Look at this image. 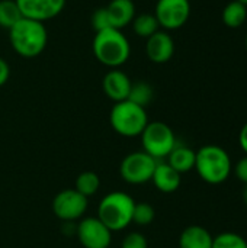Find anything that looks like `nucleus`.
<instances>
[{"instance_id": "nucleus-1", "label": "nucleus", "mask_w": 247, "mask_h": 248, "mask_svg": "<svg viewBox=\"0 0 247 248\" xmlns=\"http://www.w3.org/2000/svg\"><path fill=\"white\" fill-rule=\"evenodd\" d=\"M9 41L17 55L35 58L44 52L48 44V31L44 22L22 17L9 29Z\"/></svg>"}, {"instance_id": "nucleus-2", "label": "nucleus", "mask_w": 247, "mask_h": 248, "mask_svg": "<svg viewBox=\"0 0 247 248\" xmlns=\"http://www.w3.org/2000/svg\"><path fill=\"white\" fill-rule=\"evenodd\" d=\"M92 48L96 60L109 68H118L124 65L131 55V45L128 38L122 33L121 29L115 28L96 32Z\"/></svg>"}, {"instance_id": "nucleus-3", "label": "nucleus", "mask_w": 247, "mask_h": 248, "mask_svg": "<svg viewBox=\"0 0 247 248\" xmlns=\"http://www.w3.org/2000/svg\"><path fill=\"white\" fill-rule=\"evenodd\" d=\"M199 177L208 185L224 183L233 170L229 153L214 144L201 147L195 155V167Z\"/></svg>"}, {"instance_id": "nucleus-4", "label": "nucleus", "mask_w": 247, "mask_h": 248, "mask_svg": "<svg viewBox=\"0 0 247 248\" xmlns=\"http://www.w3.org/2000/svg\"><path fill=\"white\" fill-rule=\"evenodd\" d=\"M134 199L124 192H111L99 203L98 218L111 230L121 231L132 222Z\"/></svg>"}, {"instance_id": "nucleus-5", "label": "nucleus", "mask_w": 247, "mask_h": 248, "mask_svg": "<svg viewBox=\"0 0 247 248\" xmlns=\"http://www.w3.org/2000/svg\"><path fill=\"white\" fill-rule=\"evenodd\" d=\"M111 125L115 132L122 137H140L148 124L146 108H141L130 100L116 102L111 110Z\"/></svg>"}, {"instance_id": "nucleus-6", "label": "nucleus", "mask_w": 247, "mask_h": 248, "mask_svg": "<svg viewBox=\"0 0 247 248\" xmlns=\"http://www.w3.org/2000/svg\"><path fill=\"white\" fill-rule=\"evenodd\" d=\"M144 153L156 160L165 158L176 147V137L172 128L165 122H148L141 132Z\"/></svg>"}, {"instance_id": "nucleus-7", "label": "nucleus", "mask_w": 247, "mask_h": 248, "mask_svg": "<svg viewBox=\"0 0 247 248\" xmlns=\"http://www.w3.org/2000/svg\"><path fill=\"white\" fill-rule=\"evenodd\" d=\"M157 160L144 151H137L128 154L121 163V176L127 183L143 185L151 180Z\"/></svg>"}, {"instance_id": "nucleus-8", "label": "nucleus", "mask_w": 247, "mask_h": 248, "mask_svg": "<svg viewBox=\"0 0 247 248\" xmlns=\"http://www.w3.org/2000/svg\"><path fill=\"white\" fill-rule=\"evenodd\" d=\"M154 16L159 25L167 31L182 28L191 16L189 0H157Z\"/></svg>"}, {"instance_id": "nucleus-9", "label": "nucleus", "mask_w": 247, "mask_h": 248, "mask_svg": "<svg viewBox=\"0 0 247 248\" xmlns=\"http://www.w3.org/2000/svg\"><path fill=\"white\" fill-rule=\"evenodd\" d=\"M87 209V198L76 189H66L60 192L52 202V211L57 218L63 221L79 219Z\"/></svg>"}, {"instance_id": "nucleus-10", "label": "nucleus", "mask_w": 247, "mask_h": 248, "mask_svg": "<svg viewBox=\"0 0 247 248\" xmlns=\"http://www.w3.org/2000/svg\"><path fill=\"white\" fill-rule=\"evenodd\" d=\"M76 234L84 248H108L112 240V231L99 218L83 219L77 225Z\"/></svg>"}, {"instance_id": "nucleus-11", "label": "nucleus", "mask_w": 247, "mask_h": 248, "mask_svg": "<svg viewBox=\"0 0 247 248\" xmlns=\"http://www.w3.org/2000/svg\"><path fill=\"white\" fill-rule=\"evenodd\" d=\"M15 1L23 17L33 19L44 23L58 16L66 6V0H15Z\"/></svg>"}, {"instance_id": "nucleus-12", "label": "nucleus", "mask_w": 247, "mask_h": 248, "mask_svg": "<svg viewBox=\"0 0 247 248\" xmlns=\"http://www.w3.org/2000/svg\"><path fill=\"white\" fill-rule=\"evenodd\" d=\"M146 54L150 61L156 64H165L172 60L175 54V41L166 31H157L147 38Z\"/></svg>"}, {"instance_id": "nucleus-13", "label": "nucleus", "mask_w": 247, "mask_h": 248, "mask_svg": "<svg viewBox=\"0 0 247 248\" xmlns=\"http://www.w3.org/2000/svg\"><path fill=\"white\" fill-rule=\"evenodd\" d=\"M131 86H132L131 78L118 68H111L102 80L103 93L115 103L128 99Z\"/></svg>"}, {"instance_id": "nucleus-14", "label": "nucleus", "mask_w": 247, "mask_h": 248, "mask_svg": "<svg viewBox=\"0 0 247 248\" xmlns=\"http://www.w3.org/2000/svg\"><path fill=\"white\" fill-rule=\"evenodd\" d=\"M106 7L109 20L112 28L124 29L130 23H132L135 17V4L132 0H111Z\"/></svg>"}, {"instance_id": "nucleus-15", "label": "nucleus", "mask_w": 247, "mask_h": 248, "mask_svg": "<svg viewBox=\"0 0 247 248\" xmlns=\"http://www.w3.org/2000/svg\"><path fill=\"white\" fill-rule=\"evenodd\" d=\"M151 180H153L154 186L163 193L176 192L181 186V182H182L181 173H178L167 163H157Z\"/></svg>"}, {"instance_id": "nucleus-16", "label": "nucleus", "mask_w": 247, "mask_h": 248, "mask_svg": "<svg viewBox=\"0 0 247 248\" xmlns=\"http://www.w3.org/2000/svg\"><path fill=\"white\" fill-rule=\"evenodd\" d=\"M214 237L199 225H191L183 230L179 238L181 248H213Z\"/></svg>"}, {"instance_id": "nucleus-17", "label": "nucleus", "mask_w": 247, "mask_h": 248, "mask_svg": "<svg viewBox=\"0 0 247 248\" xmlns=\"http://www.w3.org/2000/svg\"><path fill=\"white\" fill-rule=\"evenodd\" d=\"M195 155H197V151H194L192 148L176 144V147L167 155L169 158L167 164L173 167L178 173L183 174V173L191 171L195 167Z\"/></svg>"}, {"instance_id": "nucleus-18", "label": "nucleus", "mask_w": 247, "mask_h": 248, "mask_svg": "<svg viewBox=\"0 0 247 248\" xmlns=\"http://www.w3.org/2000/svg\"><path fill=\"white\" fill-rule=\"evenodd\" d=\"M247 19V6L239 0L230 1L223 10V22L229 28H240Z\"/></svg>"}, {"instance_id": "nucleus-19", "label": "nucleus", "mask_w": 247, "mask_h": 248, "mask_svg": "<svg viewBox=\"0 0 247 248\" xmlns=\"http://www.w3.org/2000/svg\"><path fill=\"white\" fill-rule=\"evenodd\" d=\"M132 31L140 38H150L153 33L160 31V25L154 16V13H141L134 17L132 20Z\"/></svg>"}, {"instance_id": "nucleus-20", "label": "nucleus", "mask_w": 247, "mask_h": 248, "mask_svg": "<svg viewBox=\"0 0 247 248\" xmlns=\"http://www.w3.org/2000/svg\"><path fill=\"white\" fill-rule=\"evenodd\" d=\"M22 13L15 0H0V26L10 29L22 19Z\"/></svg>"}, {"instance_id": "nucleus-21", "label": "nucleus", "mask_w": 247, "mask_h": 248, "mask_svg": "<svg viewBox=\"0 0 247 248\" xmlns=\"http://www.w3.org/2000/svg\"><path fill=\"white\" fill-rule=\"evenodd\" d=\"M100 186V179L96 173L93 171H83L77 176L76 179V190L79 193H82L83 196L89 198L92 195H95L99 190Z\"/></svg>"}, {"instance_id": "nucleus-22", "label": "nucleus", "mask_w": 247, "mask_h": 248, "mask_svg": "<svg viewBox=\"0 0 247 248\" xmlns=\"http://www.w3.org/2000/svg\"><path fill=\"white\" fill-rule=\"evenodd\" d=\"M153 96H154L153 87L146 81H138V83H132L127 100H130L141 108H146L153 100Z\"/></svg>"}, {"instance_id": "nucleus-23", "label": "nucleus", "mask_w": 247, "mask_h": 248, "mask_svg": "<svg viewBox=\"0 0 247 248\" xmlns=\"http://www.w3.org/2000/svg\"><path fill=\"white\" fill-rule=\"evenodd\" d=\"M213 248H247V241L236 232H223L214 237Z\"/></svg>"}, {"instance_id": "nucleus-24", "label": "nucleus", "mask_w": 247, "mask_h": 248, "mask_svg": "<svg viewBox=\"0 0 247 248\" xmlns=\"http://www.w3.org/2000/svg\"><path fill=\"white\" fill-rule=\"evenodd\" d=\"M154 208L148 203H135L132 211V222L138 225H148L154 221Z\"/></svg>"}, {"instance_id": "nucleus-25", "label": "nucleus", "mask_w": 247, "mask_h": 248, "mask_svg": "<svg viewBox=\"0 0 247 248\" xmlns=\"http://www.w3.org/2000/svg\"><path fill=\"white\" fill-rule=\"evenodd\" d=\"M92 26H93L95 32H100V31L112 28L108 12H106V7H99V9H96L93 12V15H92Z\"/></svg>"}, {"instance_id": "nucleus-26", "label": "nucleus", "mask_w": 247, "mask_h": 248, "mask_svg": "<svg viewBox=\"0 0 247 248\" xmlns=\"http://www.w3.org/2000/svg\"><path fill=\"white\" fill-rule=\"evenodd\" d=\"M121 248H148V244H147V240L143 234L131 232L124 238Z\"/></svg>"}, {"instance_id": "nucleus-27", "label": "nucleus", "mask_w": 247, "mask_h": 248, "mask_svg": "<svg viewBox=\"0 0 247 248\" xmlns=\"http://www.w3.org/2000/svg\"><path fill=\"white\" fill-rule=\"evenodd\" d=\"M234 174L240 182H243L247 186V155L243 157L240 161H237V164L234 166Z\"/></svg>"}, {"instance_id": "nucleus-28", "label": "nucleus", "mask_w": 247, "mask_h": 248, "mask_svg": "<svg viewBox=\"0 0 247 248\" xmlns=\"http://www.w3.org/2000/svg\"><path fill=\"white\" fill-rule=\"evenodd\" d=\"M9 77H10V67L7 61L0 57V87L7 83Z\"/></svg>"}, {"instance_id": "nucleus-29", "label": "nucleus", "mask_w": 247, "mask_h": 248, "mask_svg": "<svg viewBox=\"0 0 247 248\" xmlns=\"http://www.w3.org/2000/svg\"><path fill=\"white\" fill-rule=\"evenodd\" d=\"M239 142H240V147L242 150L246 153L247 155V122L243 125L242 131H240V135H239Z\"/></svg>"}, {"instance_id": "nucleus-30", "label": "nucleus", "mask_w": 247, "mask_h": 248, "mask_svg": "<svg viewBox=\"0 0 247 248\" xmlns=\"http://www.w3.org/2000/svg\"><path fill=\"white\" fill-rule=\"evenodd\" d=\"M245 202H246V205H247V186H246V190H245Z\"/></svg>"}, {"instance_id": "nucleus-31", "label": "nucleus", "mask_w": 247, "mask_h": 248, "mask_svg": "<svg viewBox=\"0 0 247 248\" xmlns=\"http://www.w3.org/2000/svg\"><path fill=\"white\" fill-rule=\"evenodd\" d=\"M239 1H240V3H243V4H246V6H247V0H239Z\"/></svg>"}, {"instance_id": "nucleus-32", "label": "nucleus", "mask_w": 247, "mask_h": 248, "mask_svg": "<svg viewBox=\"0 0 247 248\" xmlns=\"http://www.w3.org/2000/svg\"><path fill=\"white\" fill-rule=\"evenodd\" d=\"M246 49H247V36H246Z\"/></svg>"}]
</instances>
